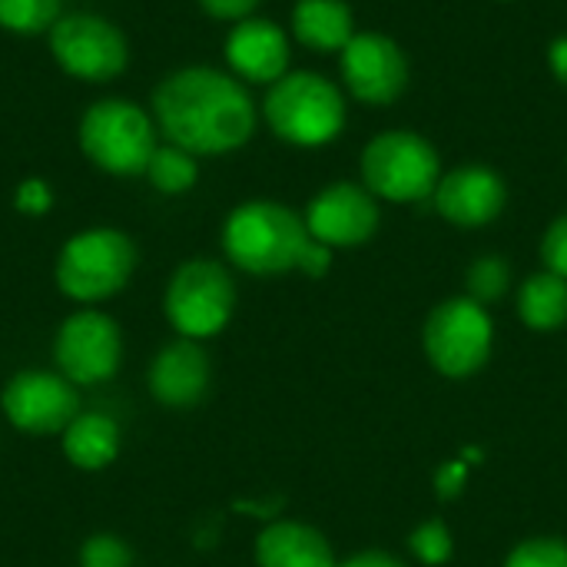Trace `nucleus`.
I'll list each match as a JSON object with an SVG mask.
<instances>
[{
  "label": "nucleus",
  "mask_w": 567,
  "mask_h": 567,
  "mask_svg": "<svg viewBox=\"0 0 567 567\" xmlns=\"http://www.w3.org/2000/svg\"><path fill=\"white\" fill-rule=\"evenodd\" d=\"M153 120L173 146L216 156L252 136L256 106L236 76L213 66H183L153 90Z\"/></svg>",
  "instance_id": "obj_1"
},
{
  "label": "nucleus",
  "mask_w": 567,
  "mask_h": 567,
  "mask_svg": "<svg viewBox=\"0 0 567 567\" xmlns=\"http://www.w3.org/2000/svg\"><path fill=\"white\" fill-rule=\"evenodd\" d=\"M306 223L279 203H246L233 209L223 229L226 256L252 276H279L299 269V259L309 246Z\"/></svg>",
  "instance_id": "obj_2"
},
{
  "label": "nucleus",
  "mask_w": 567,
  "mask_h": 567,
  "mask_svg": "<svg viewBox=\"0 0 567 567\" xmlns=\"http://www.w3.org/2000/svg\"><path fill=\"white\" fill-rule=\"evenodd\" d=\"M80 150L83 156L113 176L146 173L156 153V120L120 96L96 100L80 120Z\"/></svg>",
  "instance_id": "obj_3"
},
{
  "label": "nucleus",
  "mask_w": 567,
  "mask_h": 567,
  "mask_svg": "<svg viewBox=\"0 0 567 567\" xmlns=\"http://www.w3.org/2000/svg\"><path fill=\"white\" fill-rule=\"evenodd\" d=\"M136 269V246L126 233L100 226L66 239L56 259V286L76 302L116 296Z\"/></svg>",
  "instance_id": "obj_4"
},
{
  "label": "nucleus",
  "mask_w": 567,
  "mask_h": 567,
  "mask_svg": "<svg viewBox=\"0 0 567 567\" xmlns=\"http://www.w3.org/2000/svg\"><path fill=\"white\" fill-rule=\"evenodd\" d=\"M269 126L299 146H319L339 136L346 106L339 90L319 73H286L266 96Z\"/></svg>",
  "instance_id": "obj_5"
},
{
  "label": "nucleus",
  "mask_w": 567,
  "mask_h": 567,
  "mask_svg": "<svg viewBox=\"0 0 567 567\" xmlns=\"http://www.w3.org/2000/svg\"><path fill=\"white\" fill-rule=\"evenodd\" d=\"M236 309V286L213 259L183 262L166 286V319L183 339H209L226 329Z\"/></svg>",
  "instance_id": "obj_6"
},
{
  "label": "nucleus",
  "mask_w": 567,
  "mask_h": 567,
  "mask_svg": "<svg viewBox=\"0 0 567 567\" xmlns=\"http://www.w3.org/2000/svg\"><path fill=\"white\" fill-rule=\"evenodd\" d=\"M50 53L66 76L110 83L130 63V43L116 23L100 13H70L50 27Z\"/></svg>",
  "instance_id": "obj_7"
},
{
  "label": "nucleus",
  "mask_w": 567,
  "mask_h": 567,
  "mask_svg": "<svg viewBox=\"0 0 567 567\" xmlns=\"http://www.w3.org/2000/svg\"><path fill=\"white\" fill-rule=\"evenodd\" d=\"M492 319L475 299H449L425 322V355L449 379L478 372L492 355Z\"/></svg>",
  "instance_id": "obj_8"
},
{
  "label": "nucleus",
  "mask_w": 567,
  "mask_h": 567,
  "mask_svg": "<svg viewBox=\"0 0 567 567\" xmlns=\"http://www.w3.org/2000/svg\"><path fill=\"white\" fill-rule=\"evenodd\" d=\"M362 173L372 193L395 203H415L435 193L439 156L415 133H385L369 143Z\"/></svg>",
  "instance_id": "obj_9"
},
{
  "label": "nucleus",
  "mask_w": 567,
  "mask_h": 567,
  "mask_svg": "<svg viewBox=\"0 0 567 567\" xmlns=\"http://www.w3.org/2000/svg\"><path fill=\"white\" fill-rule=\"evenodd\" d=\"M56 365L73 385H96L116 375L123 359V339L110 316L96 309L73 312L53 342Z\"/></svg>",
  "instance_id": "obj_10"
},
{
  "label": "nucleus",
  "mask_w": 567,
  "mask_h": 567,
  "mask_svg": "<svg viewBox=\"0 0 567 567\" xmlns=\"http://www.w3.org/2000/svg\"><path fill=\"white\" fill-rule=\"evenodd\" d=\"M3 415L27 435H56L80 415L76 385L53 372H20L3 389Z\"/></svg>",
  "instance_id": "obj_11"
},
{
  "label": "nucleus",
  "mask_w": 567,
  "mask_h": 567,
  "mask_svg": "<svg viewBox=\"0 0 567 567\" xmlns=\"http://www.w3.org/2000/svg\"><path fill=\"white\" fill-rule=\"evenodd\" d=\"M342 70L352 93L365 103H392L409 80L402 50L379 33L352 37L342 50Z\"/></svg>",
  "instance_id": "obj_12"
},
{
  "label": "nucleus",
  "mask_w": 567,
  "mask_h": 567,
  "mask_svg": "<svg viewBox=\"0 0 567 567\" xmlns=\"http://www.w3.org/2000/svg\"><path fill=\"white\" fill-rule=\"evenodd\" d=\"M379 226V209L372 196L352 183L329 186L319 193L306 213V229L312 239L332 246H359L365 243Z\"/></svg>",
  "instance_id": "obj_13"
},
{
  "label": "nucleus",
  "mask_w": 567,
  "mask_h": 567,
  "mask_svg": "<svg viewBox=\"0 0 567 567\" xmlns=\"http://www.w3.org/2000/svg\"><path fill=\"white\" fill-rule=\"evenodd\" d=\"M209 389V359L196 339L166 346L150 365V392L166 409H193Z\"/></svg>",
  "instance_id": "obj_14"
},
{
  "label": "nucleus",
  "mask_w": 567,
  "mask_h": 567,
  "mask_svg": "<svg viewBox=\"0 0 567 567\" xmlns=\"http://www.w3.org/2000/svg\"><path fill=\"white\" fill-rule=\"evenodd\" d=\"M226 60L233 73L252 83H276L286 76L289 66V43L286 33L269 20H239L226 40Z\"/></svg>",
  "instance_id": "obj_15"
},
{
  "label": "nucleus",
  "mask_w": 567,
  "mask_h": 567,
  "mask_svg": "<svg viewBox=\"0 0 567 567\" xmlns=\"http://www.w3.org/2000/svg\"><path fill=\"white\" fill-rule=\"evenodd\" d=\"M435 206L455 226H485L502 213L505 186L492 169H455L435 186Z\"/></svg>",
  "instance_id": "obj_16"
},
{
  "label": "nucleus",
  "mask_w": 567,
  "mask_h": 567,
  "mask_svg": "<svg viewBox=\"0 0 567 567\" xmlns=\"http://www.w3.org/2000/svg\"><path fill=\"white\" fill-rule=\"evenodd\" d=\"M259 567H339L329 542L299 522H276L256 538Z\"/></svg>",
  "instance_id": "obj_17"
},
{
  "label": "nucleus",
  "mask_w": 567,
  "mask_h": 567,
  "mask_svg": "<svg viewBox=\"0 0 567 567\" xmlns=\"http://www.w3.org/2000/svg\"><path fill=\"white\" fill-rule=\"evenodd\" d=\"M63 455L83 472H100L120 455V425L100 412H80L63 432Z\"/></svg>",
  "instance_id": "obj_18"
},
{
  "label": "nucleus",
  "mask_w": 567,
  "mask_h": 567,
  "mask_svg": "<svg viewBox=\"0 0 567 567\" xmlns=\"http://www.w3.org/2000/svg\"><path fill=\"white\" fill-rule=\"evenodd\" d=\"M296 37L312 50H346L352 33V13L342 0H299L292 10Z\"/></svg>",
  "instance_id": "obj_19"
},
{
  "label": "nucleus",
  "mask_w": 567,
  "mask_h": 567,
  "mask_svg": "<svg viewBox=\"0 0 567 567\" xmlns=\"http://www.w3.org/2000/svg\"><path fill=\"white\" fill-rule=\"evenodd\" d=\"M518 312L528 329L551 332L567 322V279L558 272L532 276L518 292Z\"/></svg>",
  "instance_id": "obj_20"
},
{
  "label": "nucleus",
  "mask_w": 567,
  "mask_h": 567,
  "mask_svg": "<svg viewBox=\"0 0 567 567\" xmlns=\"http://www.w3.org/2000/svg\"><path fill=\"white\" fill-rule=\"evenodd\" d=\"M199 169H196V159L193 153H186L183 146H156L150 166H146V179L153 183V189L166 193V196H176V193H186L193 189Z\"/></svg>",
  "instance_id": "obj_21"
},
{
  "label": "nucleus",
  "mask_w": 567,
  "mask_h": 567,
  "mask_svg": "<svg viewBox=\"0 0 567 567\" xmlns=\"http://www.w3.org/2000/svg\"><path fill=\"white\" fill-rule=\"evenodd\" d=\"M60 20V0H0V30L33 37Z\"/></svg>",
  "instance_id": "obj_22"
},
{
  "label": "nucleus",
  "mask_w": 567,
  "mask_h": 567,
  "mask_svg": "<svg viewBox=\"0 0 567 567\" xmlns=\"http://www.w3.org/2000/svg\"><path fill=\"white\" fill-rule=\"evenodd\" d=\"M409 548H412V555L422 561V565H445L449 558H452V535H449V528L442 525V522H425V525H419L415 532H412V538H409Z\"/></svg>",
  "instance_id": "obj_23"
},
{
  "label": "nucleus",
  "mask_w": 567,
  "mask_h": 567,
  "mask_svg": "<svg viewBox=\"0 0 567 567\" xmlns=\"http://www.w3.org/2000/svg\"><path fill=\"white\" fill-rule=\"evenodd\" d=\"M468 289H472V299L482 302V306L502 299L505 289H508V266L502 259H495V256L478 259L472 266V272H468Z\"/></svg>",
  "instance_id": "obj_24"
},
{
  "label": "nucleus",
  "mask_w": 567,
  "mask_h": 567,
  "mask_svg": "<svg viewBox=\"0 0 567 567\" xmlns=\"http://www.w3.org/2000/svg\"><path fill=\"white\" fill-rule=\"evenodd\" d=\"M505 567H567V545L561 538H532L508 555Z\"/></svg>",
  "instance_id": "obj_25"
},
{
  "label": "nucleus",
  "mask_w": 567,
  "mask_h": 567,
  "mask_svg": "<svg viewBox=\"0 0 567 567\" xmlns=\"http://www.w3.org/2000/svg\"><path fill=\"white\" fill-rule=\"evenodd\" d=\"M80 565L83 567H130L133 565V551L123 545V538L116 535H93L83 548H80Z\"/></svg>",
  "instance_id": "obj_26"
},
{
  "label": "nucleus",
  "mask_w": 567,
  "mask_h": 567,
  "mask_svg": "<svg viewBox=\"0 0 567 567\" xmlns=\"http://www.w3.org/2000/svg\"><path fill=\"white\" fill-rule=\"evenodd\" d=\"M13 206L27 216H43L53 206V189L43 179H23L13 193Z\"/></svg>",
  "instance_id": "obj_27"
},
{
  "label": "nucleus",
  "mask_w": 567,
  "mask_h": 567,
  "mask_svg": "<svg viewBox=\"0 0 567 567\" xmlns=\"http://www.w3.org/2000/svg\"><path fill=\"white\" fill-rule=\"evenodd\" d=\"M542 256H545V262H548V272H558V276H565L567 279V216H561V219L548 229V236H545V243H542Z\"/></svg>",
  "instance_id": "obj_28"
},
{
  "label": "nucleus",
  "mask_w": 567,
  "mask_h": 567,
  "mask_svg": "<svg viewBox=\"0 0 567 567\" xmlns=\"http://www.w3.org/2000/svg\"><path fill=\"white\" fill-rule=\"evenodd\" d=\"M329 266H332V249L326 243H319V239H309V246H306V252L299 259V269L306 276H316L319 279Z\"/></svg>",
  "instance_id": "obj_29"
},
{
  "label": "nucleus",
  "mask_w": 567,
  "mask_h": 567,
  "mask_svg": "<svg viewBox=\"0 0 567 567\" xmlns=\"http://www.w3.org/2000/svg\"><path fill=\"white\" fill-rule=\"evenodd\" d=\"M259 0H199V7L219 20H246Z\"/></svg>",
  "instance_id": "obj_30"
},
{
  "label": "nucleus",
  "mask_w": 567,
  "mask_h": 567,
  "mask_svg": "<svg viewBox=\"0 0 567 567\" xmlns=\"http://www.w3.org/2000/svg\"><path fill=\"white\" fill-rule=\"evenodd\" d=\"M462 485H465V465L462 462H449L445 468H439L435 488H439L442 498H455L462 492Z\"/></svg>",
  "instance_id": "obj_31"
},
{
  "label": "nucleus",
  "mask_w": 567,
  "mask_h": 567,
  "mask_svg": "<svg viewBox=\"0 0 567 567\" xmlns=\"http://www.w3.org/2000/svg\"><path fill=\"white\" fill-rule=\"evenodd\" d=\"M339 567H405L399 558H392V555H382V551H365V555H355V558H349L346 565Z\"/></svg>",
  "instance_id": "obj_32"
},
{
  "label": "nucleus",
  "mask_w": 567,
  "mask_h": 567,
  "mask_svg": "<svg viewBox=\"0 0 567 567\" xmlns=\"http://www.w3.org/2000/svg\"><path fill=\"white\" fill-rule=\"evenodd\" d=\"M551 63H555V73L567 80V40H558L555 50H551Z\"/></svg>",
  "instance_id": "obj_33"
}]
</instances>
